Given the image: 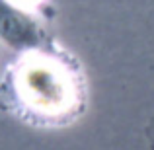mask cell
<instances>
[{"mask_svg": "<svg viewBox=\"0 0 154 150\" xmlns=\"http://www.w3.org/2000/svg\"><path fill=\"white\" fill-rule=\"evenodd\" d=\"M146 139H148V142H150V150H154V117L146 127Z\"/></svg>", "mask_w": 154, "mask_h": 150, "instance_id": "6da1fadb", "label": "cell"}]
</instances>
